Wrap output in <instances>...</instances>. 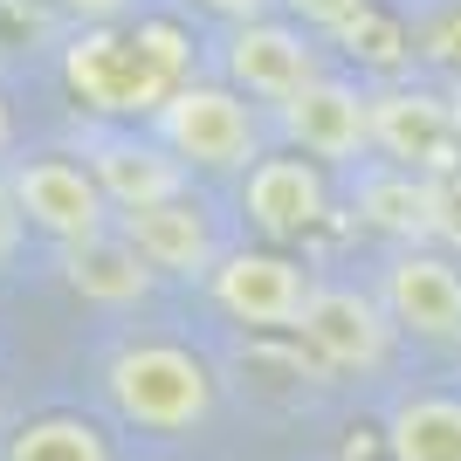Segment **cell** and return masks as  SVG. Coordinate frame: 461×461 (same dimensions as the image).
<instances>
[{"label": "cell", "instance_id": "cell-22", "mask_svg": "<svg viewBox=\"0 0 461 461\" xmlns=\"http://www.w3.org/2000/svg\"><path fill=\"white\" fill-rule=\"evenodd\" d=\"M21 249V207H14V193L0 186V262Z\"/></svg>", "mask_w": 461, "mask_h": 461}, {"label": "cell", "instance_id": "cell-10", "mask_svg": "<svg viewBox=\"0 0 461 461\" xmlns=\"http://www.w3.org/2000/svg\"><path fill=\"white\" fill-rule=\"evenodd\" d=\"M145 41H90L69 56V77L77 90L90 96L96 111H138V104H166V62H145L138 56Z\"/></svg>", "mask_w": 461, "mask_h": 461}, {"label": "cell", "instance_id": "cell-21", "mask_svg": "<svg viewBox=\"0 0 461 461\" xmlns=\"http://www.w3.org/2000/svg\"><path fill=\"white\" fill-rule=\"evenodd\" d=\"M366 7H372V0H289V14H303L310 28H338V35H345Z\"/></svg>", "mask_w": 461, "mask_h": 461}, {"label": "cell", "instance_id": "cell-3", "mask_svg": "<svg viewBox=\"0 0 461 461\" xmlns=\"http://www.w3.org/2000/svg\"><path fill=\"white\" fill-rule=\"evenodd\" d=\"M372 145H379L400 173H420V179L461 173L455 104H441L434 90H379L372 96Z\"/></svg>", "mask_w": 461, "mask_h": 461}, {"label": "cell", "instance_id": "cell-7", "mask_svg": "<svg viewBox=\"0 0 461 461\" xmlns=\"http://www.w3.org/2000/svg\"><path fill=\"white\" fill-rule=\"evenodd\" d=\"M283 131L296 138L310 158H358L372 145V96H358L351 83L317 77L303 96L283 104Z\"/></svg>", "mask_w": 461, "mask_h": 461}, {"label": "cell", "instance_id": "cell-25", "mask_svg": "<svg viewBox=\"0 0 461 461\" xmlns=\"http://www.w3.org/2000/svg\"><path fill=\"white\" fill-rule=\"evenodd\" d=\"M0 145H7V104H0Z\"/></svg>", "mask_w": 461, "mask_h": 461}, {"label": "cell", "instance_id": "cell-12", "mask_svg": "<svg viewBox=\"0 0 461 461\" xmlns=\"http://www.w3.org/2000/svg\"><path fill=\"white\" fill-rule=\"evenodd\" d=\"M249 213L255 228L289 241V234H310L324 221V179L310 158H262L249 173Z\"/></svg>", "mask_w": 461, "mask_h": 461}, {"label": "cell", "instance_id": "cell-19", "mask_svg": "<svg viewBox=\"0 0 461 461\" xmlns=\"http://www.w3.org/2000/svg\"><path fill=\"white\" fill-rule=\"evenodd\" d=\"M345 49H351V56H366L372 69H393V62L406 56V35H400L385 14H372V7H366V14L345 28Z\"/></svg>", "mask_w": 461, "mask_h": 461}, {"label": "cell", "instance_id": "cell-23", "mask_svg": "<svg viewBox=\"0 0 461 461\" xmlns=\"http://www.w3.org/2000/svg\"><path fill=\"white\" fill-rule=\"evenodd\" d=\"M200 7H213V14H234V21H255L269 0H200Z\"/></svg>", "mask_w": 461, "mask_h": 461}, {"label": "cell", "instance_id": "cell-2", "mask_svg": "<svg viewBox=\"0 0 461 461\" xmlns=\"http://www.w3.org/2000/svg\"><path fill=\"white\" fill-rule=\"evenodd\" d=\"M158 138L193 166H249L255 158V117L221 83H179L158 104Z\"/></svg>", "mask_w": 461, "mask_h": 461}, {"label": "cell", "instance_id": "cell-20", "mask_svg": "<svg viewBox=\"0 0 461 461\" xmlns=\"http://www.w3.org/2000/svg\"><path fill=\"white\" fill-rule=\"evenodd\" d=\"M427 234H434V241H447V249L461 255V173L434 179V213H427Z\"/></svg>", "mask_w": 461, "mask_h": 461}, {"label": "cell", "instance_id": "cell-1", "mask_svg": "<svg viewBox=\"0 0 461 461\" xmlns=\"http://www.w3.org/2000/svg\"><path fill=\"white\" fill-rule=\"evenodd\" d=\"M111 406L131 427L152 434H179V427L207 420L213 406V372L193 358L186 345H131L111 358Z\"/></svg>", "mask_w": 461, "mask_h": 461}, {"label": "cell", "instance_id": "cell-14", "mask_svg": "<svg viewBox=\"0 0 461 461\" xmlns=\"http://www.w3.org/2000/svg\"><path fill=\"white\" fill-rule=\"evenodd\" d=\"M393 461H461V400L455 393H413L385 420Z\"/></svg>", "mask_w": 461, "mask_h": 461}, {"label": "cell", "instance_id": "cell-15", "mask_svg": "<svg viewBox=\"0 0 461 461\" xmlns=\"http://www.w3.org/2000/svg\"><path fill=\"white\" fill-rule=\"evenodd\" d=\"M69 283L90 303H138L152 289V269L124 234H90V241H69Z\"/></svg>", "mask_w": 461, "mask_h": 461}, {"label": "cell", "instance_id": "cell-17", "mask_svg": "<svg viewBox=\"0 0 461 461\" xmlns=\"http://www.w3.org/2000/svg\"><path fill=\"white\" fill-rule=\"evenodd\" d=\"M7 461H111L104 434L77 413H49V420H28L7 447Z\"/></svg>", "mask_w": 461, "mask_h": 461}, {"label": "cell", "instance_id": "cell-11", "mask_svg": "<svg viewBox=\"0 0 461 461\" xmlns=\"http://www.w3.org/2000/svg\"><path fill=\"white\" fill-rule=\"evenodd\" d=\"M90 179L104 186V200L124 207V213L179 200V166L158 152V145H138V138H96L90 145Z\"/></svg>", "mask_w": 461, "mask_h": 461}, {"label": "cell", "instance_id": "cell-4", "mask_svg": "<svg viewBox=\"0 0 461 461\" xmlns=\"http://www.w3.org/2000/svg\"><path fill=\"white\" fill-rule=\"evenodd\" d=\"M303 345L324 358L330 372H372L385 358V338H393V317L372 303L366 289H345V283H324L310 289L303 303Z\"/></svg>", "mask_w": 461, "mask_h": 461}, {"label": "cell", "instance_id": "cell-5", "mask_svg": "<svg viewBox=\"0 0 461 461\" xmlns=\"http://www.w3.org/2000/svg\"><path fill=\"white\" fill-rule=\"evenodd\" d=\"M7 193H14L21 221H35L41 234H56V241H90V234H104V186L90 179V166H69V158H28L14 179H7Z\"/></svg>", "mask_w": 461, "mask_h": 461}, {"label": "cell", "instance_id": "cell-16", "mask_svg": "<svg viewBox=\"0 0 461 461\" xmlns=\"http://www.w3.org/2000/svg\"><path fill=\"white\" fill-rule=\"evenodd\" d=\"M358 213H366L379 234H427V213H434V179L420 173H372L358 186Z\"/></svg>", "mask_w": 461, "mask_h": 461}, {"label": "cell", "instance_id": "cell-8", "mask_svg": "<svg viewBox=\"0 0 461 461\" xmlns=\"http://www.w3.org/2000/svg\"><path fill=\"white\" fill-rule=\"evenodd\" d=\"M228 77L249 96H269V104H289L317 83V56H310L303 35L289 28H269V21H249L241 35L228 41Z\"/></svg>", "mask_w": 461, "mask_h": 461}, {"label": "cell", "instance_id": "cell-18", "mask_svg": "<svg viewBox=\"0 0 461 461\" xmlns=\"http://www.w3.org/2000/svg\"><path fill=\"white\" fill-rule=\"evenodd\" d=\"M420 56L441 69V77L461 83V0H447V7H434V14L420 21Z\"/></svg>", "mask_w": 461, "mask_h": 461}, {"label": "cell", "instance_id": "cell-27", "mask_svg": "<svg viewBox=\"0 0 461 461\" xmlns=\"http://www.w3.org/2000/svg\"><path fill=\"white\" fill-rule=\"evenodd\" d=\"M0 413H7V406H0Z\"/></svg>", "mask_w": 461, "mask_h": 461}, {"label": "cell", "instance_id": "cell-26", "mask_svg": "<svg viewBox=\"0 0 461 461\" xmlns=\"http://www.w3.org/2000/svg\"><path fill=\"white\" fill-rule=\"evenodd\" d=\"M455 131H461V96H455Z\"/></svg>", "mask_w": 461, "mask_h": 461}, {"label": "cell", "instance_id": "cell-13", "mask_svg": "<svg viewBox=\"0 0 461 461\" xmlns=\"http://www.w3.org/2000/svg\"><path fill=\"white\" fill-rule=\"evenodd\" d=\"M124 241L145 255V269H173L193 276L213 262V228L193 200H166V207H145V213H124Z\"/></svg>", "mask_w": 461, "mask_h": 461}, {"label": "cell", "instance_id": "cell-24", "mask_svg": "<svg viewBox=\"0 0 461 461\" xmlns=\"http://www.w3.org/2000/svg\"><path fill=\"white\" fill-rule=\"evenodd\" d=\"M62 7H77V14L104 21V14H117V7H124V0H62Z\"/></svg>", "mask_w": 461, "mask_h": 461}, {"label": "cell", "instance_id": "cell-9", "mask_svg": "<svg viewBox=\"0 0 461 461\" xmlns=\"http://www.w3.org/2000/svg\"><path fill=\"white\" fill-rule=\"evenodd\" d=\"M385 317L413 338H461V276L441 255H400L385 269Z\"/></svg>", "mask_w": 461, "mask_h": 461}, {"label": "cell", "instance_id": "cell-6", "mask_svg": "<svg viewBox=\"0 0 461 461\" xmlns=\"http://www.w3.org/2000/svg\"><path fill=\"white\" fill-rule=\"evenodd\" d=\"M213 303L241 317V324H262V330H283V324H303V269L289 255H269V249H241L213 269Z\"/></svg>", "mask_w": 461, "mask_h": 461}]
</instances>
